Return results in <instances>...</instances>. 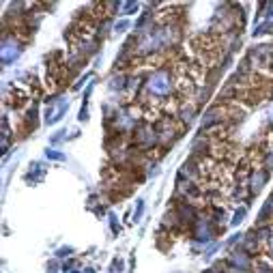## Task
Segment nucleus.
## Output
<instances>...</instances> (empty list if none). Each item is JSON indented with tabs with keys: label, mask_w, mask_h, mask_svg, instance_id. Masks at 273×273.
<instances>
[{
	"label": "nucleus",
	"mask_w": 273,
	"mask_h": 273,
	"mask_svg": "<svg viewBox=\"0 0 273 273\" xmlns=\"http://www.w3.org/2000/svg\"><path fill=\"white\" fill-rule=\"evenodd\" d=\"M131 142L140 153H153V151H160L161 148L155 123H146V121L136 127V131L131 133Z\"/></svg>",
	"instance_id": "1"
},
{
	"label": "nucleus",
	"mask_w": 273,
	"mask_h": 273,
	"mask_svg": "<svg viewBox=\"0 0 273 273\" xmlns=\"http://www.w3.org/2000/svg\"><path fill=\"white\" fill-rule=\"evenodd\" d=\"M155 127H157V133H160V146L161 148L172 146L178 138L183 136V131L187 129L177 116H168V114H163L160 121L155 123Z\"/></svg>",
	"instance_id": "2"
},
{
	"label": "nucleus",
	"mask_w": 273,
	"mask_h": 273,
	"mask_svg": "<svg viewBox=\"0 0 273 273\" xmlns=\"http://www.w3.org/2000/svg\"><path fill=\"white\" fill-rule=\"evenodd\" d=\"M226 260H228V265H232V267H239V269H245V271H254V258L247 254L241 245L232 247L230 254L226 256Z\"/></svg>",
	"instance_id": "3"
},
{
	"label": "nucleus",
	"mask_w": 273,
	"mask_h": 273,
	"mask_svg": "<svg viewBox=\"0 0 273 273\" xmlns=\"http://www.w3.org/2000/svg\"><path fill=\"white\" fill-rule=\"evenodd\" d=\"M267 181H269V172L262 166H254L250 170V177H247V190H250L252 196H256V193H260V190L267 185Z\"/></svg>",
	"instance_id": "4"
},
{
	"label": "nucleus",
	"mask_w": 273,
	"mask_h": 273,
	"mask_svg": "<svg viewBox=\"0 0 273 273\" xmlns=\"http://www.w3.org/2000/svg\"><path fill=\"white\" fill-rule=\"evenodd\" d=\"M196 114H198V106H196V103H193L192 99H181L178 110H177V118H178V121H181L185 127H190Z\"/></svg>",
	"instance_id": "5"
},
{
	"label": "nucleus",
	"mask_w": 273,
	"mask_h": 273,
	"mask_svg": "<svg viewBox=\"0 0 273 273\" xmlns=\"http://www.w3.org/2000/svg\"><path fill=\"white\" fill-rule=\"evenodd\" d=\"M245 213H247V209H245V207H241V209H237V211H235V215H232V220H230V224H232V226H239L241 222H243V217H245Z\"/></svg>",
	"instance_id": "6"
},
{
	"label": "nucleus",
	"mask_w": 273,
	"mask_h": 273,
	"mask_svg": "<svg viewBox=\"0 0 273 273\" xmlns=\"http://www.w3.org/2000/svg\"><path fill=\"white\" fill-rule=\"evenodd\" d=\"M133 11H138V4H136V2H125V4L121 7V13H123V16H131Z\"/></svg>",
	"instance_id": "7"
},
{
	"label": "nucleus",
	"mask_w": 273,
	"mask_h": 273,
	"mask_svg": "<svg viewBox=\"0 0 273 273\" xmlns=\"http://www.w3.org/2000/svg\"><path fill=\"white\" fill-rule=\"evenodd\" d=\"M142 211H145V202L142 200H138V209H136V213H133V220H140V215H142Z\"/></svg>",
	"instance_id": "8"
},
{
	"label": "nucleus",
	"mask_w": 273,
	"mask_h": 273,
	"mask_svg": "<svg viewBox=\"0 0 273 273\" xmlns=\"http://www.w3.org/2000/svg\"><path fill=\"white\" fill-rule=\"evenodd\" d=\"M127 26H129V22H125V19H123V22H118L116 26H114V31H116V32H123Z\"/></svg>",
	"instance_id": "9"
},
{
	"label": "nucleus",
	"mask_w": 273,
	"mask_h": 273,
	"mask_svg": "<svg viewBox=\"0 0 273 273\" xmlns=\"http://www.w3.org/2000/svg\"><path fill=\"white\" fill-rule=\"evenodd\" d=\"M48 157H52V160H63L61 153H54V151H48Z\"/></svg>",
	"instance_id": "10"
},
{
	"label": "nucleus",
	"mask_w": 273,
	"mask_h": 273,
	"mask_svg": "<svg viewBox=\"0 0 273 273\" xmlns=\"http://www.w3.org/2000/svg\"><path fill=\"white\" fill-rule=\"evenodd\" d=\"M205 273H215V271H211V269H209V271H205Z\"/></svg>",
	"instance_id": "11"
}]
</instances>
